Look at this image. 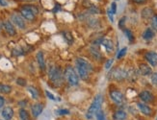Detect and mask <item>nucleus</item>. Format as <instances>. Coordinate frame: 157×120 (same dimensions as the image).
Segmentation results:
<instances>
[{
	"instance_id": "nucleus-1",
	"label": "nucleus",
	"mask_w": 157,
	"mask_h": 120,
	"mask_svg": "<svg viewBox=\"0 0 157 120\" xmlns=\"http://www.w3.org/2000/svg\"><path fill=\"white\" fill-rule=\"evenodd\" d=\"M76 69H77L80 78L82 80H88L90 72L93 71V67L89 61L82 59V58H78L76 60Z\"/></svg>"
},
{
	"instance_id": "nucleus-2",
	"label": "nucleus",
	"mask_w": 157,
	"mask_h": 120,
	"mask_svg": "<svg viewBox=\"0 0 157 120\" xmlns=\"http://www.w3.org/2000/svg\"><path fill=\"white\" fill-rule=\"evenodd\" d=\"M102 101H103V97H102L101 94H97L94 97L93 103L91 104L90 108L88 109V111H87V118H93V116L96 115L97 112L100 111Z\"/></svg>"
},
{
	"instance_id": "nucleus-3",
	"label": "nucleus",
	"mask_w": 157,
	"mask_h": 120,
	"mask_svg": "<svg viewBox=\"0 0 157 120\" xmlns=\"http://www.w3.org/2000/svg\"><path fill=\"white\" fill-rule=\"evenodd\" d=\"M49 79L56 86H59L63 83V74L60 68L52 66L49 70Z\"/></svg>"
},
{
	"instance_id": "nucleus-4",
	"label": "nucleus",
	"mask_w": 157,
	"mask_h": 120,
	"mask_svg": "<svg viewBox=\"0 0 157 120\" xmlns=\"http://www.w3.org/2000/svg\"><path fill=\"white\" fill-rule=\"evenodd\" d=\"M65 77L67 82L71 86H77L79 84V78L78 75L76 74L75 70L73 69L72 66H68L65 70Z\"/></svg>"
},
{
	"instance_id": "nucleus-5",
	"label": "nucleus",
	"mask_w": 157,
	"mask_h": 120,
	"mask_svg": "<svg viewBox=\"0 0 157 120\" xmlns=\"http://www.w3.org/2000/svg\"><path fill=\"white\" fill-rule=\"evenodd\" d=\"M127 76H128V71H125V69H120V68H116L110 73V77L112 79L118 80V81L126 79Z\"/></svg>"
},
{
	"instance_id": "nucleus-6",
	"label": "nucleus",
	"mask_w": 157,
	"mask_h": 120,
	"mask_svg": "<svg viewBox=\"0 0 157 120\" xmlns=\"http://www.w3.org/2000/svg\"><path fill=\"white\" fill-rule=\"evenodd\" d=\"M110 97L112 101L117 105H122L123 103V100H125L123 94L119 90H112V91H110Z\"/></svg>"
},
{
	"instance_id": "nucleus-7",
	"label": "nucleus",
	"mask_w": 157,
	"mask_h": 120,
	"mask_svg": "<svg viewBox=\"0 0 157 120\" xmlns=\"http://www.w3.org/2000/svg\"><path fill=\"white\" fill-rule=\"evenodd\" d=\"M145 58L151 66H157V53L156 52H153V51L147 52L145 55Z\"/></svg>"
},
{
	"instance_id": "nucleus-8",
	"label": "nucleus",
	"mask_w": 157,
	"mask_h": 120,
	"mask_svg": "<svg viewBox=\"0 0 157 120\" xmlns=\"http://www.w3.org/2000/svg\"><path fill=\"white\" fill-rule=\"evenodd\" d=\"M11 19H12L13 22L16 24L19 28H20V29H24V28H25V22H24L23 19L19 16V14H14Z\"/></svg>"
},
{
	"instance_id": "nucleus-9",
	"label": "nucleus",
	"mask_w": 157,
	"mask_h": 120,
	"mask_svg": "<svg viewBox=\"0 0 157 120\" xmlns=\"http://www.w3.org/2000/svg\"><path fill=\"white\" fill-rule=\"evenodd\" d=\"M139 97H140V99L145 102V103H151V102L153 101L154 99V97H153L152 94L148 91V90H144V91H142L140 94H139Z\"/></svg>"
},
{
	"instance_id": "nucleus-10",
	"label": "nucleus",
	"mask_w": 157,
	"mask_h": 120,
	"mask_svg": "<svg viewBox=\"0 0 157 120\" xmlns=\"http://www.w3.org/2000/svg\"><path fill=\"white\" fill-rule=\"evenodd\" d=\"M20 14H21V16H22L25 19H27V20H34L35 19V14H33L32 12L29 9H27L26 7H23V8H21L20 10Z\"/></svg>"
},
{
	"instance_id": "nucleus-11",
	"label": "nucleus",
	"mask_w": 157,
	"mask_h": 120,
	"mask_svg": "<svg viewBox=\"0 0 157 120\" xmlns=\"http://www.w3.org/2000/svg\"><path fill=\"white\" fill-rule=\"evenodd\" d=\"M3 28H4V30L7 32V34L10 35V36H14L16 35V29L13 26V24L11 23V21L9 20H6L3 22Z\"/></svg>"
},
{
	"instance_id": "nucleus-12",
	"label": "nucleus",
	"mask_w": 157,
	"mask_h": 120,
	"mask_svg": "<svg viewBox=\"0 0 157 120\" xmlns=\"http://www.w3.org/2000/svg\"><path fill=\"white\" fill-rule=\"evenodd\" d=\"M137 107L143 114L147 116H151L152 114V110L148 106V105H145L144 103H137Z\"/></svg>"
},
{
	"instance_id": "nucleus-13",
	"label": "nucleus",
	"mask_w": 157,
	"mask_h": 120,
	"mask_svg": "<svg viewBox=\"0 0 157 120\" xmlns=\"http://www.w3.org/2000/svg\"><path fill=\"white\" fill-rule=\"evenodd\" d=\"M139 71L143 76H148L152 74V69L149 65L145 64H141L139 65Z\"/></svg>"
},
{
	"instance_id": "nucleus-14",
	"label": "nucleus",
	"mask_w": 157,
	"mask_h": 120,
	"mask_svg": "<svg viewBox=\"0 0 157 120\" xmlns=\"http://www.w3.org/2000/svg\"><path fill=\"white\" fill-rule=\"evenodd\" d=\"M42 110H43V106L40 103L34 104L31 107V111H32V114L34 117H38V116L42 112Z\"/></svg>"
},
{
	"instance_id": "nucleus-15",
	"label": "nucleus",
	"mask_w": 157,
	"mask_h": 120,
	"mask_svg": "<svg viewBox=\"0 0 157 120\" xmlns=\"http://www.w3.org/2000/svg\"><path fill=\"white\" fill-rule=\"evenodd\" d=\"M1 115H2V117L4 118L5 120H11V119L13 118V116H14L13 109L10 108V107L4 108V109H3L2 112H1Z\"/></svg>"
},
{
	"instance_id": "nucleus-16",
	"label": "nucleus",
	"mask_w": 157,
	"mask_h": 120,
	"mask_svg": "<svg viewBox=\"0 0 157 120\" xmlns=\"http://www.w3.org/2000/svg\"><path fill=\"white\" fill-rule=\"evenodd\" d=\"M101 44L105 47V49L107 50L108 53L112 52L113 49H114V43H113V41L109 39H102Z\"/></svg>"
},
{
	"instance_id": "nucleus-17",
	"label": "nucleus",
	"mask_w": 157,
	"mask_h": 120,
	"mask_svg": "<svg viewBox=\"0 0 157 120\" xmlns=\"http://www.w3.org/2000/svg\"><path fill=\"white\" fill-rule=\"evenodd\" d=\"M37 61L39 64V66L42 70L45 69V57H43V53L42 51H39L37 54Z\"/></svg>"
},
{
	"instance_id": "nucleus-18",
	"label": "nucleus",
	"mask_w": 157,
	"mask_h": 120,
	"mask_svg": "<svg viewBox=\"0 0 157 120\" xmlns=\"http://www.w3.org/2000/svg\"><path fill=\"white\" fill-rule=\"evenodd\" d=\"M154 31H153L152 28H148L145 29V32L143 33V39H145V41H151L153 38H154Z\"/></svg>"
},
{
	"instance_id": "nucleus-19",
	"label": "nucleus",
	"mask_w": 157,
	"mask_h": 120,
	"mask_svg": "<svg viewBox=\"0 0 157 120\" xmlns=\"http://www.w3.org/2000/svg\"><path fill=\"white\" fill-rule=\"evenodd\" d=\"M113 117L115 120H125L127 118V114L125 111H117Z\"/></svg>"
},
{
	"instance_id": "nucleus-20",
	"label": "nucleus",
	"mask_w": 157,
	"mask_h": 120,
	"mask_svg": "<svg viewBox=\"0 0 157 120\" xmlns=\"http://www.w3.org/2000/svg\"><path fill=\"white\" fill-rule=\"evenodd\" d=\"M153 16V10L151 8H145L142 11V17L145 19H151Z\"/></svg>"
},
{
	"instance_id": "nucleus-21",
	"label": "nucleus",
	"mask_w": 157,
	"mask_h": 120,
	"mask_svg": "<svg viewBox=\"0 0 157 120\" xmlns=\"http://www.w3.org/2000/svg\"><path fill=\"white\" fill-rule=\"evenodd\" d=\"M11 91H12V86H8V85H3V84H0V93L8 94Z\"/></svg>"
},
{
	"instance_id": "nucleus-22",
	"label": "nucleus",
	"mask_w": 157,
	"mask_h": 120,
	"mask_svg": "<svg viewBox=\"0 0 157 120\" xmlns=\"http://www.w3.org/2000/svg\"><path fill=\"white\" fill-rule=\"evenodd\" d=\"M27 89H28V91L31 93V96H32L33 99H38L39 92H38V90L34 88V86H28Z\"/></svg>"
},
{
	"instance_id": "nucleus-23",
	"label": "nucleus",
	"mask_w": 157,
	"mask_h": 120,
	"mask_svg": "<svg viewBox=\"0 0 157 120\" xmlns=\"http://www.w3.org/2000/svg\"><path fill=\"white\" fill-rule=\"evenodd\" d=\"M19 118H20V120H30V117H29V114H28L26 110L20 109L19 110Z\"/></svg>"
},
{
	"instance_id": "nucleus-24",
	"label": "nucleus",
	"mask_w": 157,
	"mask_h": 120,
	"mask_svg": "<svg viewBox=\"0 0 157 120\" xmlns=\"http://www.w3.org/2000/svg\"><path fill=\"white\" fill-rule=\"evenodd\" d=\"M91 53H92V55L94 57V59L97 60V59H100L101 58L99 51H98L97 48H94V47H92V48H91Z\"/></svg>"
},
{
	"instance_id": "nucleus-25",
	"label": "nucleus",
	"mask_w": 157,
	"mask_h": 120,
	"mask_svg": "<svg viewBox=\"0 0 157 120\" xmlns=\"http://www.w3.org/2000/svg\"><path fill=\"white\" fill-rule=\"evenodd\" d=\"M125 34L126 35V38L128 39V41L130 42H133L134 41V36L132 34V32H131L129 29H125Z\"/></svg>"
},
{
	"instance_id": "nucleus-26",
	"label": "nucleus",
	"mask_w": 157,
	"mask_h": 120,
	"mask_svg": "<svg viewBox=\"0 0 157 120\" xmlns=\"http://www.w3.org/2000/svg\"><path fill=\"white\" fill-rule=\"evenodd\" d=\"M89 12L90 14H100V10L97 8V7L96 6H90V8H89Z\"/></svg>"
},
{
	"instance_id": "nucleus-27",
	"label": "nucleus",
	"mask_w": 157,
	"mask_h": 120,
	"mask_svg": "<svg viewBox=\"0 0 157 120\" xmlns=\"http://www.w3.org/2000/svg\"><path fill=\"white\" fill-rule=\"evenodd\" d=\"M96 117H97V120H106V118H105V114H104V112L102 111L101 110L97 112V114H96Z\"/></svg>"
},
{
	"instance_id": "nucleus-28",
	"label": "nucleus",
	"mask_w": 157,
	"mask_h": 120,
	"mask_svg": "<svg viewBox=\"0 0 157 120\" xmlns=\"http://www.w3.org/2000/svg\"><path fill=\"white\" fill-rule=\"evenodd\" d=\"M26 7L27 9H29L31 11V12L33 13L36 16V14H38V13H39V10H38V8L36 6H33V5H27V6H25Z\"/></svg>"
},
{
	"instance_id": "nucleus-29",
	"label": "nucleus",
	"mask_w": 157,
	"mask_h": 120,
	"mask_svg": "<svg viewBox=\"0 0 157 120\" xmlns=\"http://www.w3.org/2000/svg\"><path fill=\"white\" fill-rule=\"evenodd\" d=\"M151 26L154 30H157V14H154L151 17Z\"/></svg>"
},
{
	"instance_id": "nucleus-30",
	"label": "nucleus",
	"mask_w": 157,
	"mask_h": 120,
	"mask_svg": "<svg viewBox=\"0 0 157 120\" xmlns=\"http://www.w3.org/2000/svg\"><path fill=\"white\" fill-rule=\"evenodd\" d=\"M151 81L152 83V85H154L155 86H157V72H154V73L151 74Z\"/></svg>"
},
{
	"instance_id": "nucleus-31",
	"label": "nucleus",
	"mask_w": 157,
	"mask_h": 120,
	"mask_svg": "<svg viewBox=\"0 0 157 120\" xmlns=\"http://www.w3.org/2000/svg\"><path fill=\"white\" fill-rule=\"evenodd\" d=\"M126 50H127L126 47H125V48H122V50H120V52H119V54H118V56H117V58H118L119 60H120V59H122V58L126 54Z\"/></svg>"
},
{
	"instance_id": "nucleus-32",
	"label": "nucleus",
	"mask_w": 157,
	"mask_h": 120,
	"mask_svg": "<svg viewBox=\"0 0 157 120\" xmlns=\"http://www.w3.org/2000/svg\"><path fill=\"white\" fill-rule=\"evenodd\" d=\"M23 52H22V49H21V48H16V49H14L13 52H12V54L14 56H19Z\"/></svg>"
},
{
	"instance_id": "nucleus-33",
	"label": "nucleus",
	"mask_w": 157,
	"mask_h": 120,
	"mask_svg": "<svg viewBox=\"0 0 157 120\" xmlns=\"http://www.w3.org/2000/svg\"><path fill=\"white\" fill-rule=\"evenodd\" d=\"M113 61H114V60H113V59H109L106 63H105V68H106V69H110V67L112 66V64H113Z\"/></svg>"
},
{
	"instance_id": "nucleus-34",
	"label": "nucleus",
	"mask_w": 157,
	"mask_h": 120,
	"mask_svg": "<svg viewBox=\"0 0 157 120\" xmlns=\"http://www.w3.org/2000/svg\"><path fill=\"white\" fill-rule=\"evenodd\" d=\"M125 19H126L125 16H123L120 19V22H119V27L120 28L123 29V27H125Z\"/></svg>"
},
{
	"instance_id": "nucleus-35",
	"label": "nucleus",
	"mask_w": 157,
	"mask_h": 120,
	"mask_svg": "<svg viewBox=\"0 0 157 120\" xmlns=\"http://www.w3.org/2000/svg\"><path fill=\"white\" fill-rule=\"evenodd\" d=\"M17 85H19V86H26V81H25V80L22 79V78H19L17 80Z\"/></svg>"
},
{
	"instance_id": "nucleus-36",
	"label": "nucleus",
	"mask_w": 157,
	"mask_h": 120,
	"mask_svg": "<svg viewBox=\"0 0 157 120\" xmlns=\"http://www.w3.org/2000/svg\"><path fill=\"white\" fill-rule=\"evenodd\" d=\"M111 12L113 13V14H115L117 13V4H116V2H113L111 4Z\"/></svg>"
},
{
	"instance_id": "nucleus-37",
	"label": "nucleus",
	"mask_w": 157,
	"mask_h": 120,
	"mask_svg": "<svg viewBox=\"0 0 157 120\" xmlns=\"http://www.w3.org/2000/svg\"><path fill=\"white\" fill-rule=\"evenodd\" d=\"M57 114H60V115L68 114H69V111L68 110H59V111H57Z\"/></svg>"
},
{
	"instance_id": "nucleus-38",
	"label": "nucleus",
	"mask_w": 157,
	"mask_h": 120,
	"mask_svg": "<svg viewBox=\"0 0 157 120\" xmlns=\"http://www.w3.org/2000/svg\"><path fill=\"white\" fill-rule=\"evenodd\" d=\"M107 14H108L109 19H110L111 22H114V14H113V13L111 12V10H108L107 11Z\"/></svg>"
},
{
	"instance_id": "nucleus-39",
	"label": "nucleus",
	"mask_w": 157,
	"mask_h": 120,
	"mask_svg": "<svg viewBox=\"0 0 157 120\" xmlns=\"http://www.w3.org/2000/svg\"><path fill=\"white\" fill-rule=\"evenodd\" d=\"M64 37L68 39V41H72V37L71 36V34H69L68 32H67V33H64Z\"/></svg>"
},
{
	"instance_id": "nucleus-40",
	"label": "nucleus",
	"mask_w": 157,
	"mask_h": 120,
	"mask_svg": "<svg viewBox=\"0 0 157 120\" xmlns=\"http://www.w3.org/2000/svg\"><path fill=\"white\" fill-rule=\"evenodd\" d=\"M45 94L47 95V97L49 98V99H51V100H56V98L54 97V95H53V94H52V93H50L49 91H47V90L45 91Z\"/></svg>"
},
{
	"instance_id": "nucleus-41",
	"label": "nucleus",
	"mask_w": 157,
	"mask_h": 120,
	"mask_svg": "<svg viewBox=\"0 0 157 120\" xmlns=\"http://www.w3.org/2000/svg\"><path fill=\"white\" fill-rule=\"evenodd\" d=\"M134 3H137V4H143V3L147 2V0H133Z\"/></svg>"
},
{
	"instance_id": "nucleus-42",
	"label": "nucleus",
	"mask_w": 157,
	"mask_h": 120,
	"mask_svg": "<svg viewBox=\"0 0 157 120\" xmlns=\"http://www.w3.org/2000/svg\"><path fill=\"white\" fill-rule=\"evenodd\" d=\"M4 103H5L4 98H3L2 96H0V108H2V107H3V105H4Z\"/></svg>"
},
{
	"instance_id": "nucleus-43",
	"label": "nucleus",
	"mask_w": 157,
	"mask_h": 120,
	"mask_svg": "<svg viewBox=\"0 0 157 120\" xmlns=\"http://www.w3.org/2000/svg\"><path fill=\"white\" fill-rule=\"evenodd\" d=\"M0 5H1V6H7V5H8V3H7V1H6V0H0Z\"/></svg>"
},
{
	"instance_id": "nucleus-44",
	"label": "nucleus",
	"mask_w": 157,
	"mask_h": 120,
	"mask_svg": "<svg viewBox=\"0 0 157 120\" xmlns=\"http://www.w3.org/2000/svg\"><path fill=\"white\" fill-rule=\"evenodd\" d=\"M156 120H157V119H156Z\"/></svg>"
}]
</instances>
